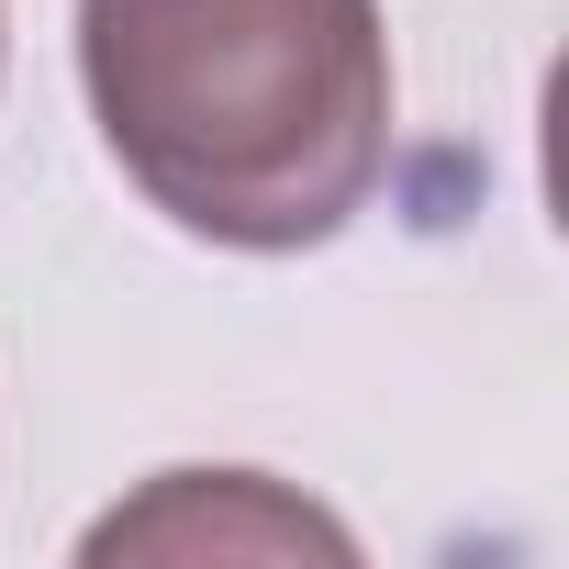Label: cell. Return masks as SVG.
Returning a JSON list of instances; mask_svg holds the SVG:
<instances>
[{
    "instance_id": "cell-1",
    "label": "cell",
    "mask_w": 569,
    "mask_h": 569,
    "mask_svg": "<svg viewBox=\"0 0 569 569\" xmlns=\"http://www.w3.org/2000/svg\"><path fill=\"white\" fill-rule=\"evenodd\" d=\"M123 179L212 246H325L391 168L380 0H79Z\"/></svg>"
},
{
    "instance_id": "cell-2",
    "label": "cell",
    "mask_w": 569,
    "mask_h": 569,
    "mask_svg": "<svg viewBox=\"0 0 569 569\" xmlns=\"http://www.w3.org/2000/svg\"><path fill=\"white\" fill-rule=\"evenodd\" d=\"M90 558H358L336 513L291 502L257 469H168L146 502L90 525Z\"/></svg>"
}]
</instances>
